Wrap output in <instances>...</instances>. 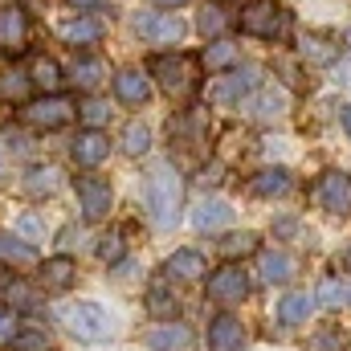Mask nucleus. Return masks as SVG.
Masks as SVG:
<instances>
[{
    "label": "nucleus",
    "mask_w": 351,
    "mask_h": 351,
    "mask_svg": "<svg viewBox=\"0 0 351 351\" xmlns=\"http://www.w3.org/2000/svg\"><path fill=\"white\" fill-rule=\"evenodd\" d=\"M98 258L106 265H119L123 262V241H119V237H106V241L98 245Z\"/></svg>",
    "instance_id": "nucleus-39"
},
{
    "label": "nucleus",
    "mask_w": 351,
    "mask_h": 351,
    "mask_svg": "<svg viewBox=\"0 0 351 351\" xmlns=\"http://www.w3.org/2000/svg\"><path fill=\"white\" fill-rule=\"evenodd\" d=\"M233 58H237V45H233V41H213V45L204 49V58H200V62H204L208 70H225Z\"/></svg>",
    "instance_id": "nucleus-28"
},
{
    "label": "nucleus",
    "mask_w": 351,
    "mask_h": 351,
    "mask_svg": "<svg viewBox=\"0 0 351 351\" xmlns=\"http://www.w3.org/2000/svg\"><path fill=\"white\" fill-rule=\"evenodd\" d=\"M250 114L258 119V123H269V119H278V114H286V90H262L254 102H250Z\"/></svg>",
    "instance_id": "nucleus-23"
},
{
    "label": "nucleus",
    "mask_w": 351,
    "mask_h": 351,
    "mask_svg": "<svg viewBox=\"0 0 351 351\" xmlns=\"http://www.w3.org/2000/svg\"><path fill=\"white\" fill-rule=\"evenodd\" d=\"M135 33L156 41V45H176L184 37V21L172 12H139L135 16Z\"/></svg>",
    "instance_id": "nucleus-6"
},
{
    "label": "nucleus",
    "mask_w": 351,
    "mask_h": 351,
    "mask_svg": "<svg viewBox=\"0 0 351 351\" xmlns=\"http://www.w3.org/2000/svg\"><path fill=\"white\" fill-rule=\"evenodd\" d=\"M348 265H351V250H348Z\"/></svg>",
    "instance_id": "nucleus-47"
},
{
    "label": "nucleus",
    "mask_w": 351,
    "mask_h": 351,
    "mask_svg": "<svg viewBox=\"0 0 351 351\" xmlns=\"http://www.w3.org/2000/svg\"><path fill=\"white\" fill-rule=\"evenodd\" d=\"M25 37H29V21L16 4H4L0 8V45L4 49H25Z\"/></svg>",
    "instance_id": "nucleus-13"
},
{
    "label": "nucleus",
    "mask_w": 351,
    "mask_h": 351,
    "mask_svg": "<svg viewBox=\"0 0 351 351\" xmlns=\"http://www.w3.org/2000/svg\"><path fill=\"white\" fill-rule=\"evenodd\" d=\"M78 114L86 119L90 127H98V123H106V119H110V106H106L102 98H90V102H82V106H78Z\"/></svg>",
    "instance_id": "nucleus-37"
},
{
    "label": "nucleus",
    "mask_w": 351,
    "mask_h": 351,
    "mask_svg": "<svg viewBox=\"0 0 351 351\" xmlns=\"http://www.w3.org/2000/svg\"><path fill=\"white\" fill-rule=\"evenodd\" d=\"M156 4H168V8H176V4H188V0H156Z\"/></svg>",
    "instance_id": "nucleus-45"
},
{
    "label": "nucleus",
    "mask_w": 351,
    "mask_h": 351,
    "mask_svg": "<svg viewBox=\"0 0 351 351\" xmlns=\"http://www.w3.org/2000/svg\"><path fill=\"white\" fill-rule=\"evenodd\" d=\"M147 311L152 315H176L180 311V298H176L172 290H164V286H152L147 290Z\"/></svg>",
    "instance_id": "nucleus-31"
},
{
    "label": "nucleus",
    "mask_w": 351,
    "mask_h": 351,
    "mask_svg": "<svg viewBox=\"0 0 351 351\" xmlns=\"http://www.w3.org/2000/svg\"><path fill=\"white\" fill-rule=\"evenodd\" d=\"M66 327H70L82 343H102V339L114 331V319L106 315V306L82 298V302H70V306H66Z\"/></svg>",
    "instance_id": "nucleus-2"
},
{
    "label": "nucleus",
    "mask_w": 351,
    "mask_h": 351,
    "mask_svg": "<svg viewBox=\"0 0 351 351\" xmlns=\"http://www.w3.org/2000/svg\"><path fill=\"white\" fill-rule=\"evenodd\" d=\"M143 343L152 351H188L192 348V331L180 327V323H168V327H152L143 335Z\"/></svg>",
    "instance_id": "nucleus-14"
},
{
    "label": "nucleus",
    "mask_w": 351,
    "mask_h": 351,
    "mask_svg": "<svg viewBox=\"0 0 351 351\" xmlns=\"http://www.w3.org/2000/svg\"><path fill=\"white\" fill-rule=\"evenodd\" d=\"M143 204L156 229H176L180 225V204H184V184L172 168H156L143 184Z\"/></svg>",
    "instance_id": "nucleus-1"
},
{
    "label": "nucleus",
    "mask_w": 351,
    "mask_h": 351,
    "mask_svg": "<svg viewBox=\"0 0 351 351\" xmlns=\"http://www.w3.org/2000/svg\"><path fill=\"white\" fill-rule=\"evenodd\" d=\"M298 53H302L311 66H331V62L339 58V45H331V41L319 37V33H306V37L298 41Z\"/></svg>",
    "instance_id": "nucleus-20"
},
{
    "label": "nucleus",
    "mask_w": 351,
    "mask_h": 351,
    "mask_svg": "<svg viewBox=\"0 0 351 351\" xmlns=\"http://www.w3.org/2000/svg\"><path fill=\"white\" fill-rule=\"evenodd\" d=\"M343 302H348V286H343L339 278H323V286H319V294H315V306L339 311Z\"/></svg>",
    "instance_id": "nucleus-26"
},
{
    "label": "nucleus",
    "mask_w": 351,
    "mask_h": 351,
    "mask_svg": "<svg viewBox=\"0 0 351 351\" xmlns=\"http://www.w3.org/2000/svg\"><path fill=\"white\" fill-rule=\"evenodd\" d=\"M4 298H8V302H16V306H29V311L37 306V294H33L29 286H21V282H12V286L4 290Z\"/></svg>",
    "instance_id": "nucleus-38"
},
{
    "label": "nucleus",
    "mask_w": 351,
    "mask_h": 351,
    "mask_svg": "<svg viewBox=\"0 0 351 351\" xmlns=\"http://www.w3.org/2000/svg\"><path fill=\"white\" fill-rule=\"evenodd\" d=\"M245 343V327H241V319H233V315H217L213 323H208V348L213 351H241Z\"/></svg>",
    "instance_id": "nucleus-11"
},
{
    "label": "nucleus",
    "mask_w": 351,
    "mask_h": 351,
    "mask_svg": "<svg viewBox=\"0 0 351 351\" xmlns=\"http://www.w3.org/2000/svg\"><path fill=\"white\" fill-rule=\"evenodd\" d=\"M258 274H262V282H269V286H282V282L294 278V258L282 254V250H265L262 258H258Z\"/></svg>",
    "instance_id": "nucleus-18"
},
{
    "label": "nucleus",
    "mask_w": 351,
    "mask_h": 351,
    "mask_svg": "<svg viewBox=\"0 0 351 351\" xmlns=\"http://www.w3.org/2000/svg\"><path fill=\"white\" fill-rule=\"evenodd\" d=\"M78 204H82V217L86 221H102L114 204V192L102 176H82L78 180Z\"/></svg>",
    "instance_id": "nucleus-7"
},
{
    "label": "nucleus",
    "mask_w": 351,
    "mask_h": 351,
    "mask_svg": "<svg viewBox=\"0 0 351 351\" xmlns=\"http://www.w3.org/2000/svg\"><path fill=\"white\" fill-rule=\"evenodd\" d=\"M196 29H200L204 37H217V33L225 29V16H221V8H217V4H204V8H200V16H196Z\"/></svg>",
    "instance_id": "nucleus-36"
},
{
    "label": "nucleus",
    "mask_w": 351,
    "mask_h": 351,
    "mask_svg": "<svg viewBox=\"0 0 351 351\" xmlns=\"http://www.w3.org/2000/svg\"><path fill=\"white\" fill-rule=\"evenodd\" d=\"M25 94H29V74H21V70L0 74V98H25Z\"/></svg>",
    "instance_id": "nucleus-35"
},
{
    "label": "nucleus",
    "mask_w": 351,
    "mask_h": 351,
    "mask_svg": "<svg viewBox=\"0 0 351 351\" xmlns=\"http://www.w3.org/2000/svg\"><path fill=\"white\" fill-rule=\"evenodd\" d=\"M147 147H152V131H147L143 123H131V127L123 131V152H127V156H143Z\"/></svg>",
    "instance_id": "nucleus-29"
},
{
    "label": "nucleus",
    "mask_w": 351,
    "mask_h": 351,
    "mask_svg": "<svg viewBox=\"0 0 351 351\" xmlns=\"http://www.w3.org/2000/svg\"><path fill=\"white\" fill-rule=\"evenodd\" d=\"M152 74L160 78V86L168 90V94H188V90L196 86V78H192V62L188 58H156V66H152Z\"/></svg>",
    "instance_id": "nucleus-9"
},
{
    "label": "nucleus",
    "mask_w": 351,
    "mask_h": 351,
    "mask_svg": "<svg viewBox=\"0 0 351 351\" xmlns=\"http://www.w3.org/2000/svg\"><path fill=\"white\" fill-rule=\"evenodd\" d=\"M343 131L351 135V106H343Z\"/></svg>",
    "instance_id": "nucleus-44"
},
{
    "label": "nucleus",
    "mask_w": 351,
    "mask_h": 351,
    "mask_svg": "<svg viewBox=\"0 0 351 351\" xmlns=\"http://www.w3.org/2000/svg\"><path fill=\"white\" fill-rule=\"evenodd\" d=\"M290 184H294V180H290L286 168H265V172H258L254 180H250V192L269 200V196H286V192H290Z\"/></svg>",
    "instance_id": "nucleus-19"
},
{
    "label": "nucleus",
    "mask_w": 351,
    "mask_h": 351,
    "mask_svg": "<svg viewBox=\"0 0 351 351\" xmlns=\"http://www.w3.org/2000/svg\"><path fill=\"white\" fill-rule=\"evenodd\" d=\"M70 4H74L78 12H98V8H106L110 0H70Z\"/></svg>",
    "instance_id": "nucleus-43"
},
{
    "label": "nucleus",
    "mask_w": 351,
    "mask_h": 351,
    "mask_svg": "<svg viewBox=\"0 0 351 351\" xmlns=\"http://www.w3.org/2000/svg\"><path fill=\"white\" fill-rule=\"evenodd\" d=\"M16 335V319H12V306H0V343H12Z\"/></svg>",
    "instance_id": "nucleus-41"
},
{
    "label": "nucleus",
    "mask_w": 351,
    "mask_h": 351,
    "mask_svg": "<svg viewBox=\"0 0 351 351\" xmlns=\"http://www.w3.org/2000/svg\"><path fill=\"white\" fill-rule=\"evenodd\" d=\"M29 82H37V86L53 90L62 82V70H58V62H49V58H37L33 62V74H29Z\"/></svg>",
    "instance_id": "nucleus-33"
},
{
    "label": "nucleus",
    "mask_w": 351,
    "mask_h": 351,
    "mask_svg": "<svg viewBox=\"0 0 351 351\" xmlns=\"http://www.w3.org/2000/svg\"><path fill=\"white\" fill-rule=\"evenodd\" d=\"M282 29H286V12L278 0H254L241 8V33L274 41V37H282Z\"/></svg>",
    "instance_id": "nucleus-3"
},
{
    "label": "nucleus",
    "mask_w": 351,
    "mask_h": 351,
    "mask_svg": "<svg viewBox=\"0 0 351 351\" xmlns=\"http://www.w3.org/2000/svg\"><path fill=\"white\" fill-rule=\"evenodd\" d=\"M315 204L327 213H351V176L348 172H323V180L315 184Z\"/></svg>",
    "instance_id": "nucleus-5"
},
{
    "label": "nucleus",
    "mask_w": 351,
    "mask_h": 351,
    "mask_svg": "<svg viewBox=\"0 0 351 351\" xmlns=\"http://www.w3.org/2000/svg\"><path fill=\"white\" fill-rule=\"evenodd\" d=\"M58 168H33V172L25 176V188L33 192V196H49V192H58Z\"/></svg>",
    "instance_id": "nucleus-27"
},
{
    "label": "nucleus",
    "mask_w": 351,
    "mask_h": 351,
    "mask_svg": "<svg viewBox=\"0 0 351 351\" xmlns=\"http://www.w3.org/2000/svg\"><path fill=\"white\" fill-rule=\"evenodd\" d=\"M102 74H106V70H102L98 58H82V62H74V82H78V86L94 90L98 82H102Z\"/></svg>",
    "instance_id": "nucleus-30"
},
{
    "label": "nucleus",
    "mask_w": 351,
    "mask_h": 351,
    "mask_svg": "<svg viewBox=\"0 0 351 351\" xmlns=\"http://www.w3.org/2000/svg\"><path fill=\"white\" fill-rule=\"evenodd\" d=\"M233 221V208L225 204V200H204L196 213H192V225L200 229V233H208V229H221V225H229Z\"/></svg>",
    "instance_id": "nucleus-21"
},
{
    "label": "nucleus",
    "mask_w": 351,
    "mask_h": 351,
    "mask_svg": "<svg viewBox=\"0 0 351 351\" xmlns=\"http://www.w3.org/2000/svg\"><path fill=\"white\" fill-rule=\"evenodd\" d=\"M70 114H74V102L62 98V94H45V98H37V102L25 106V123L41 127V131H53V127L70 123Z\"/></svg>",
    "instance_id": "nucleus-4"
},
{
    "label": "nucleus",
    "mask_w": 351,
    "mask_h": 351,
    "mask_svg": "<svg viewBox=\"0 0 351 351\" xmlns=\"http://www.w3.org/2000/svg\"><path fill=\"white\" fill-rule=\"evenodd\" d=\"M16 225H21V233H29V237H41V233H45V225L37 221V213H25Z\"/></svg>",
    "instance_id": "nucleus-42"
},
{
    "label": "nucleus",
    "mask_w": 351,
    "mask_h": 351,
    "mask_svg": "<svg viewBox=\"0 0 351 351\" xmlns=\"http://www.w3.org/2000/svg\"><path fill=\"white\" fill-rule=\"evenodd\" d=\"M311 348L315 351H343V335H335V331H319Z\"/></svg>",
    "instance_id": "nucleus-40"
},
{
    "label": "nucleus",
    "mask_w": 351,
    "mask_h": 351,
    "mask_svg": "<svg viewBox=\"0 0 351 351\" xmlns=\"http://www.w3.org/2000/svg\"><path fill=\"white\" fill-rule=\"evenodd\" d=\"M262 82V74H258V66H241L237 74H229V78H221L217 86H213V102H241L245 94H254Z\"/></svg>",
    "instance_id": "nucleus-10"
},
{
    "label": "nucleus",
    "mask_w": 351,
    "mask_h": 351,
    "mask_svg": "<svg viewBox=\"0 0 351 351\" xmlns=\"http://www.w3.org/2000/svg\"><path fill=\"white\" fill-rule=\"evenodd\" d=\"M62 37H66L70 45H90V41H98V37H102V21H94V16L66 21V25H62Z\"/></svg>",
    "instance_id": "nucleus-24"
},
{
    "label": "nucleus",
    "mask_w": 351,
    "mask_h": 351,
    "mask_svg": "<svg viewBox=\"0 0 351 351\" xmlns=\"http://www.w3.org/2000/svg\"><path fill=\"white\" fill-rule=\"evenodd\" d=\"M254 250H258V237H254V233H233V237L221 241V254H225V258H245V254H254Z\"/></svg>",
    "instance_id": "nucleus-34"
},
{
    "label": "nucleus",
    "mask_w": 351,
    "mask_h": 351,
    "mask_svg": "<svg viewBox=\"0 0 351 351\" xmlns=\"http://www.w3.org/2000/svg\"><path fill=\"white\" fill-rule=\"evenodd\" d=\"M208 269V262H204V254H196V250H176L172 258L164 262V274L168 278H180V282H192V278H200Z\"/></svg>",
    "instance_id": "nucleus-15"
},
{
    "label": "nucleus",
    "mask_w": 351,
    "mask_h": 351,
    "mask_svg": "<svg viewBox=\"0 0 351 351\" xmlns=\"http://www.w3.org/2000/svg\"><path fill=\"white\" fill-rule=\"evenodd\" d=\"M250 294V278L241 265H221L213 278H208V298L213 302H241Z\"/></svg>",
    "instance_id": "nucleus-8"
},
{
    "label": "nucleus",
    "mask_w": 351,
    "mask_h": 351,
    "mask_svg": "<svg viewBox=\"0 0 351 351\" xmlns=\"http://www.w3.org/2000/svg\"><path fill=\"white\" fill-rule=\"evenodd\" d=\"M348 298H351V290H348Z\"/></svg>",
    "instance_id": "nucleus-48"
},
{
    "label": "nucleus",
    "mask_w": 351,
    "mask_h": 351,
    "mask_svg": "<svg viewBox=\"0 0 351 351\" xmlns=\"http://www.w3.org/2000/svg\"><path fill=\"white\" fill-rule=\"evenodd\" d=\"M74 269L78 265H74V258H66V254L62 258H49V262L41 265V286L45 290H66L74 282Z\"/></svg>",
    "instance_id": "nucleus-22"
},
{
    "label": "nucleus",
    "mask_w": 351,
    "mask_h": 351,
    "mask_svg": "<svg viewBox=\"0 0 351 351\" xmlns=\"http://www.w3.org/2000/svg\"><path fill=\"white\" fill-rule=\"evenodd\" d=\"M114 94H119L123 102H131V106H143V102L152 98V82H147V74H139V70H123V74H114Z\"/></svg>",
    "instance_id": "nucleus-17"
},
{
    "label": "nucleus",
    "mask_w": 351,
    "mask_h": 351,
    "mask_svg": "<svg viewBox=\"0 0 351 351\" xmlns=\"http://www.w3.org/2000/svg\"><path fill=\"white\" fill-rule=\"evenodd\" d=\"M12 343H16V351H45L49 348V335L41 327H16Z\"/></svg>",
    "instance_id": "nucleus-32"
},
{
    "label": "nucleus",
    "mask_w": 351,
    "mask_h": 351,
    "mask_svg": "<svg viewBox=\"0 0 351 351\" xmlns=\"http://www.w3.org/2000/svg\"><path fill=\"white\" fill-rule=\"evenodd\" d=\"M70 156H74V164H82V168H94V164H102L106 156H110V139L102 135V131H82L78 139H74V147H70Z\"/></svg>",
    "instance_id": "nucleus-12"
},
{
    "label": "nucleus",
    "mask_w": 351,
    "mask_h": 351,
    "mask_svg": "<svg viewBox=\"0 0 351 351\" xmlns=\"http://www.w3.org/2000/svg\"><path fill=\"white\" fill-rule=\"evenodd\" d=\"M0 262L33 265V262H37V250H33V245H25V241H16V237H8V233H0Z\"/></svg>",
    "instance_id": "nucleus-25"
},
{
    "label": "nucleus",
    "mask_w": 351,
    "mask_h": 351,
    "mask_svg": "<svg viewBox=\"0 0 351 351\" xmlns=\"http://www.w3.org/2000/svg\"><path fill=\"white\" fill-rule=\"evenodd\" d=\"M348 45H351V29H348Z\"/></svg>",
    "instance_id": "nucleus-46"
},
{
    "label": "nucleus",
    "mask_w": 351,
    "mask_h": 351,
    "mask_svg": "<svg viewBox=\"0 0 351 351\" xmlns=\"http://www.w3.org/2000/svg\"><path fill=\"white\" fill-rule=\"evenodd\" d=\"M311 311H315V294L294 290V294H286V298L278 302V323H286V327H302V323L311 319Z\"/></svg>",
    "instance_id": "nucleus-16"
}]
</instances>
